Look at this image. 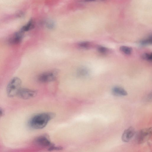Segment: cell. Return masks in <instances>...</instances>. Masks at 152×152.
Returning <instances> with one entry per match:
<instances>
[{
	"label": "cell",
	"mask_w": 152,
	"mask_h": 152,
	"mask_svg": "<svg viewBox=\"0 0 152 152\" xmlns=\"http://www.w3.org/2000/svg\"><path fill=\"white\" fill-rule=\"evenodd\" d=\"M55 114L52 112H45L37 114L30 120V126L34 129H40L44 128L48 122L55 116Z\"/></svg>",
	"instance_id": "6da1fadb"
},
{
	"label": "cell",
	"mask_w": 152,
	"mask_h": 152,
	"mask_svg": "<svg viewBox=\"0 0 152 152\" xmlns=\"http://www.w3.org/2000/svg\"><path fill=\"white\" fill-rule=\"evenodd\" d=\"M21 81L18 77H14L9 82L7 87V92L9 97L18 95L21 88Z\"/></svg>",
	"instance_id": "7a4b0ae2"
},
{
	"label": "cell",
	"mask_w": 152,
	"mask_h": 152,
	"mask_svg": "<svg viewBox=\"0 0 152 152\" xmlns=\"http://www.w3.org/2000/svg\"><path fill=\"white\" fill-rule=\"evenodd\" d=\"M34 143L37 146L47 148L48 149L55 145L51 142L49 136L46 134H42L37 137L34 140Z\"/></svg>",
	"instance_id": "3957f363"
},
{
	"label": "cell",
	"mask_w": 152,
	"mask_h": 152,
	"mask_svg": "<svg viewBox=\"0 0 152 152\" xmlns=\"http://www.w3.org/2000/svg\"><path fill=\"white\" fill-rule=\"evenodd\" d=\"M152 135L151 127L144 128L140 130L136 134V139L138 144L144 143L148 140Z\"/></svg>",
	"instance_id": "277c9868"
},
{
	"label": "cell",
	"mask_w": 152,
	"mask_h": 152,
	"mask_svg": "<svg viewBox=\"0 0 152 152\" xmlns=\"http://www.w3.org/2000/svg\"><path fill=\"white\" fill-rule=\"evenodd\" d=\"M58 74V71L56 70L46 72L40 75L38 80L40 82L42 83L51 81L55 79Z\"/></svg>",
	"instance_id": "5b68a950"
},
{
	"label": "cell",
	"mask_w": 152,
	"mask_h": 152,
	"mask_svg": "<svg viewBox=\"0 0 152 152\" xmlns=\"http://www.w3.org/2000/svg\"><path fill=\"white\" fill-rule=\"evenodd\" d=\"M37 93V91L35 90L21 88L18 96L22 99H27L35 97Z\"/></svg>",
	"instance_id": "8992f818"
},
{
	"label": "cell",
	"mask_w": 152,
	"mask_h": 152,
	"mask_svg": "<svg viewBox=\"0 0 152 152\" xmlns=\"http://www.w3.org/2000/svg\"><path fill=\"white\" fill-rule=\"evenodd\" d=\"M135 134L134 128L130 127L124 130L122 136V140L124 142H128L133 137Z\"/></svg>",
	"instance_id": "52a82bcc"
},
{
	"label": "cell",
	"mask_w": 152,
	"mask_h": 152,
	"mask_svg": "<svg viewBox=\"0 0 152 152\" xmlns=\"http://www.w3.org/2000/svg\"><path fill=\"white\" fill-rule=\"evenodd\" d=\"M24 32L20 30L15 33L13 36L9 39V42L12 44H17L19 43L22 40Z\"/></svg>",
	"instance_id": "ba28073f"
},
{
	"label": "cell",
	"mask_w": 152,
	"mask_h": 152,
	"mask_svg": "<svg viewBox=\"0 0 152 152\" xmlns=\"http://www.w3.org/2000/svg\"><path fill=\"white\" fill-rule=\"evenodd\" d=\"M113 94L117 96H124L127 95V92L124 88L119 86L113 87L112 89Z\"/></svg>",
	"instance_id": "9c48e42d"
},
{
	"label": "cell",
	"mask_w": 152,
	"mask_h": 152,
	"mask_svg": "<svg viewBox=\"0 0 152 152\" xmlns=\"http://www.w3.org/2000/svg\"><path fill=\"white\" fill-rule=\"evenodd\" d=\"M34 23L33 20L31 19L28 23L23 26L21 28L20 30L23 32L26 31L33 29L34 27Z\"/></svg>",
	"instance_id": "30bf717a"
},
{
	"label": "cell",
	"mask_w": 152,
	"mask_h": 152,
	"mask_svg": "<svg viewBox=\"0 0 152 152\" xmlns=\"http://www.w3.org/2000/svg\"><path fill=\"white\" fill-rule=\"evenodd\" d=\"M89 73L88 69L84 67H81L78 69L77 71V75L80 77L87 76Z\"/></svg>",
	"instance_id": "8fae6325"
},
{
	"label": "cell",
	"mask_w": 152,
	"mask_h": 152,
	"mask_svg": "<svg viewBox=\"0 0 152 152\" xmlns=\"http://www.w3.org/2000/svg\"><path fill=\"white\" fill-rule=\"evenodd\" d=\"M120 50L124 54L129 55L132 52V48L126 46H121L119 48Z\"/></svg>",
	"instance_id": "7c38bea8"
},
{
	"label": "cell",
	"mask_w": 152,
	"mask_h": 152,
	"mask_svg": "<svg viewBox=\"0 0 152 152\" xmlns=\"http://www.w3.org/2000/svg\"><path fill=\"white\" fill-rule=\"evenodd\" d=\"M152 42V36L151 35L146 39L140 41V44L142 45L145 46L151 44Z\"/></svg>",
	"instance_id": "4fadbf2b"
},
{
	"label": "cell",
	"mask_w": 152,
	"mask_h": 152,
	"mask_svg": "<svg viewBox=\"0 0 152 152\" xmlns=\"http://www.w3.org/2000/svg\"><path fill=\"white\" fill-rule=\"evenodd\" d=\"M78 46L81 48L88 49L90 47L91 44L89 42L84 41L80 42L78 43Z\"/></svg>",
	"instance_id": "5bb4252c"
},
{
	"label": "cell",
	"mask_w": 152,
	"mask_h": 152,
	"mask_svg": "<svg viewBox=\"0 0 152 152\" xmlns=\"http://www.w3.org/2000/svg\"><path fill=\"white\" fill-rule=\"evenodd\" d=\"M142 58L143 59L149 61H151L152 60V55L151 53H145L142 55Z\"/></svg>",
	"instance_id": "9a60e30c"
},
{
	"label": "cell",
	"mask_w": 152,
	"mask_h": 152,
	"mask_svg": "<svg viewBox=\"0 0 152 152\" xmlns=\"http://www.w3.org/2000/svg\"><path fill=\"white\" fill-rule=\"evenodd\" d=\"M97 49L99 52L102 54L106 53L109 51V50L107 48L103 46H98Z\"/></svg>",
	"instance_id": "2e32d148"
},
{
	"label": "cell",
	"mask_w": 152,
	"mask_h": 152,
	"mask_svg": "<svg viewBox=\"0 0 152 152\" xmlns=\"http://www.w3.org/2000/svg\"><path fill=\"white\" fill-rule=\"evenodd\" d=\"M46 26L47 28L50 29H52L55 27V23L52 20H48L45 23Z\"/></svg>",
	"instance_id": "e0dca14e"
},
{
	"label": "cell",
	"mask_w": 152,
	"mask_h": 152,
	"mask_svg": "<svg viewBox=\"0 0 152 152\" xmlns=\"http://www.w3.org/2000/svg\"><path fill=\"white\" fill-rule=\"evenodd\" d=\"M4 114V111L3 109L0 107V118Z\"/></svg>",
	"instance_id": "ac0fdd59"
},
{
	"label": "cell",
	"mask_w": 152,
	"mask_h": 152,
	"mask_svg": "<svg viewBox=\"0 0 152 152\" xmlns=\"http://www.w3.org/2000/svg\"><path fill=\"white\" fill-rule=\"evenodd\" d=\"M84 0L86 1L89 2V1H95L97 0Z\"/></svg>",
	"instance_id": "d6986e66"
}]
</instances>
